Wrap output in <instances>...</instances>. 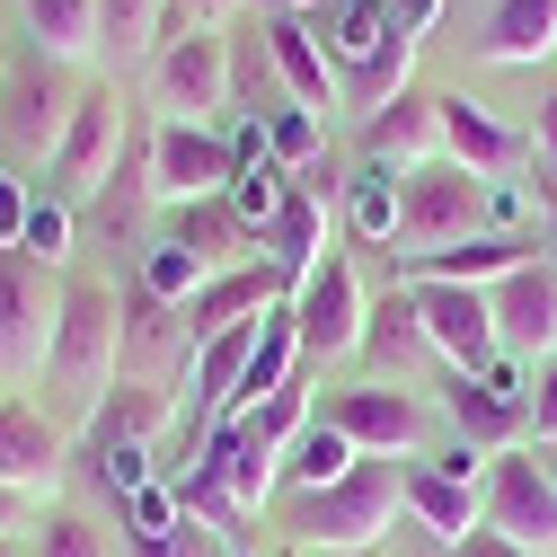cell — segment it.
Instances as JSON below:
<instances>
[{
    "label": "cell",
    "instance_id": "1",
    "mask_svg": "<svg viewBox=\"0 0 557 557\" xmlns=\"http://www.w3.org/2000/svg\"><path fill=\"white\" fill-rule=\"evenodd\" d=\"M45 381H53V398L81 416L107 407V389L124 381V301L107 293V284H62V319H53V363H45Z\"/></svg>",
    "mask_w": 557,
    "mask_h": 557
},
{
    "label": "cell",
    "instance_id": "2",
    "mask_svg": "<svg viewBox=\"0 0 557 557\" xmlns=\"http://www.w3.org/2000/svg\"><path fill=\"white\" fill-rule=\"evenodd\" d=\"M398 513H407V460H355V478L293 505V531L301 548H381Z\"/></svg>",
    "mask_w": 557,
    "mask_h": 557
},
{
    "label": "cell",
    "instance_id": "3",
    "mask_svg": "<svg viewBox=\"0 0 557 557\" xmlns=\"http://www.w3.org/2000/svg\"><path fill=\"white\" fill-rule=\"evenodd\" d=\"M496 213V186L434 160V169H407L398 177V248L389 257H434V248H460L478 239V222Z\"/></svg>",
    "mask_w": 557,
    "mask_h": 557
},
{
    "label": "cell",
    "instance_id": "4",
    "mask_svg": "<svg viewBox=\"0 0 557 557\" xmlns=\"http://www.w3.org/2000/svg\"><path fill=\"white\" fill-rule=\"evenodd\" d=\"M53 319H62V284L18 257V248H0V381H36L53 363Z\"/></svg>",
    "mask_w": 557,
    "mask_h": 557
},
{
    "label": "cell",
    "instance_id": "5",
    "mask_svg": "<svg viewBox=\"0 0 557 557\" xmlns=\"http://www.w3.org/2000/svg\"><path fill=\"white\" fill-rule=\"evenodd\" d=\"M231 45H222V27H186V36H160V53H151V89H160V107H169V124H213L222 107H231Z\"/></svg>",
    "mask_w": 557,
    "mask_h": 557
},
{
    "label": "cell",
    "instance_id": "6",
    "mask_svg": "<svg viewBox=\"0 0 557 557\" xmlns=\"http://www.w3.org/2000/svg\"><path fill=\"white\" fill-rule=\"evenodd\" d=\"M478 531H496V540H513V548L557 557V486H548L540 451H496V460H486Z\"/></svg>",
    "mask_w": 557,
    "mask_h": 557
},
{
    "label": "cell",
    "instance_id": "7",
    "mask_svg": "<svg viewBox=\"0 0 557 557\" xmlns=\"http://www.w3.org/2000/svg\"><path fill=\"white\" fill-rule=\"evenodd\" d=\"M293 327H301V363L363 355L372 301H363V274H355V257H327V265L310 274V284H293Z\"/></svg>",
    "mask_w": 557,
    "mask_h": 557
},
{
    "label": "cell",
    "instance_id": "8",
    "mask_svg": "<svg viewBox=\"0 0 557 557\" xmlns=\"http://www.w3.org/2000/svg\"><path fill=\"white\" fill-rule=\"evenodd\" d=\"M124 151H133L124 98H115V89H89L81 115H72V133H62V151H53V186H62V203H98L107 177L124 169Z\"/></svg>",
    "mask_w": 557,
    "mask_h": 557
},
{
    "label": "cell",
    "instance_id": "9",
    "mask_svg": "<svg viewBox=\"0 0 557 557\" xmlns=\"http://www.w3.org/2000/svg\"><path fill=\"white\" fill-rule=\"evenodd\" d=\"M407 293H416V319H425V336H434V363H451L469 381L505 363L496 301H486V293H469V284H407Z\"/></svg>",
    "mask_w": 557,
    "mask_h": 557
},
{
    "label": "cell",
    "instance_id": "10",
    "mask_svg": "<svg viewBox=\"0 0 557 557\" xmlns=\"http://www.w3.org/2000/svg\"><path fill=\"white\" fill-rule=\"evenodd\" d=\"M231 169H239V151L222 143L213 124H160L151 133V195L169 203V213L231 195Z\"/></svg>",
    "mask_w": 557,
    "mask_h": 557
},
{
    "label": "cell",
    "instance_id": "11",
    "mask_svg": "<svg viewBox=\"0 0 557 557\" xmlns=\"http://www.w3.org/2000/svg\"><path fill=\"white\" fill-rule=\"evenodd\" d=\"M81 98H89V89H72L62 62H36V72L0 81V143L27 151V160H53L62 133H72V115H81Z\"/></svg>",
    "mask_w": 557,
    "mask_h": 557
},
{
    "label": "cell",
    "instance_id": "12",
    "mask_svg": "<svg viewBox=\"0 0 557 557\" xmlns=\"http://www.w3.org/2000/svg\"><path fill=\"white\" fill-rule=\"evenodd\" d=\"M327 425L355 443L363 460H416V443H425V398L398 389V381L336 389V398H327Z\"/></svg>",
    "mask_w": 557,
    "mask_h": 557
},
{
    "label": "cell",
    "instance_id": "13",
    "mask_svg": "<svg viewBox=\"0 0 557 557\" xmlns=\"http://www.w3.org/2000/svg\"><path fill=\"white\" fill-rule=\"evenodd\" d=\"M0 478H10L27 505H53L62 478H72V434H62L45 407L0 398Z\"/></svg>",
    "mask_w": 557,
    "mask_h": 557
},
{
    "label": "cell",
    "instance_id": "14",
    "mask_svg": "<svg viewBox=\"0 0 557 557\" xmlns=\"http://www.w3.org/2000/svg\"><path fill=\"white\" fill-rule=\"evenodd\" d=\"M443 407H451V425H460V443H478L486 460L496 451H513V434L531 425V389L496 363V372H451V389H443Z\"/></svg>",
    "mask_w": 557,
    "mask_h": 557
},
{
    "label": "cell",
    "instance_id": "15",
    "mask_svg": "<svg viewBox=\"0 0 557 557\" xmlns=\"http://www.w3.org/2000/svg\"><path fill=\"white\" fill-rule=\"evenodd\" d=\"M531 257H540V239H522V231H478V239L434 248V257H398V274H407V284H469V293H496L505 274H522Z\"/></svg>",
    "mask_w": 557,
    "mask_h": 557
},
{
    "label": "cell",
    "instance_id": "16",
    "mask_svg": "<svg viewBox=\"0 0 557 557\" xmlns=\"http://www.w3.org/2000/svg\"><path fill=\"white\" fill-rule=\"evenodd\" d=\"M486 301H496V336H505V355H531V363L548 355V363H557V257H531V265L505 274Z\"/></svg>",
    "mask_w": 557,
    "mask_h": 557
},
{
    "label": "cell",
    "instance_id": "17",
    "mask_svg": "<svg viewBox=\"0 0 557 557\" xmlns=\"http://www.w3.org/2000/svg\"><path fill=\"white\" fill-rule=\"evenodd\" d=\"M195 363V336H186V310L177 301H151V293H133L124 301V381H160Z\"/></svg>",
    "mask_w": 557,
    "mask_h": 557
},
{
    "label": "cell",
    "instance_id": "18",
    "mask_svg": "<svg viewBox=\"0 0 557 557\" xmlns=\"http://www.w3.org/2000/svg\"><path fill=\"white\" fill-rule=\"evenodd\" d=\"M274 301H284V274L274 265H239V274H213L195 301H186V336H195V355L213 336H231V327H248V319H265Z\"/></svg>",
    "mask_w": 557,
    "mask_h": 557
},
{
    "label": "cell",
    "instance_id": "19",
    "mask_svg": "<svg viewBox=\"0 0 557 557\" xmlns=\"http://www.w3.org/2000/svg\"><path fill=\"white\" fill-rule=\"evenodd\" d=\"M363 160H381V169H434L443 160V98L407 89L398 107L363 115Z\"/></svg>",
    "mask_w": 557,
    "mask_h": 557
},
{
    "label": "cell",
    "instance_id": "20",
    "mask_svg": "<svg viewBox=\"0 0 557 557\" xmlns=\"http://www.w3.org/2000/svg\"><path fill=\"white\" fill-rule=\"evenodd\" d=\"M265 62H274V81L293 89V107H310V115H327L336 107V62H327V45L310 36V18H293V10H274L265 27Z\"/></svg>",
    "mask_w": 557,
    "mask_h": 557
},
{
    "label": "cell",
    "instance_id": "21",
    "mask_svg": "<svg viewBox=\"0 0 557 557\" xmlns=\"http://www.w3.org/2000/svg\"><path fill=\"white\" fill-rule=\"evenodd\" d=\"M169 425H177V398L160 381H115L81 434H89V460H98V451H151V434H169Z\"/></svg>",
    "mask_w": 557,
    "mask_h": 557
},
{
    "label": "cell",
    "instance_id": "22",
    "mask_svg": "<svg viewBox=\"0 0 557 557\" xmlns=\"http://www.w3.org/2000/svg\"><path fill=\"white\" fill-rule=\"evenodd\" d=\"M522 151H531V143H522L513 124H496L478 98H443V160H451V169H469V177L496 186L505 169H522Z\"/></svg>",
    "mask_w": 557,
    "mask_h": 557
},
{
    "label": "cell",
    "instance_id": "23",
    "mask_svg": "<svg viewBox=\"0 0 557 557\" xmlns=\"http://www.w3.org/2000/svg\"><path fill=\"white\" fill-rule=\"evenodd\" d=\"M203 274H239V265H265V239L231 213V203L213 195V203H186V213H177V231H169Z\"/></svg>",
    "mask_w": 557,
    "mask_h": 557
},
{
    "label": "cell",
    "instance_id": "24",
    "mask_svg": "<svg viewBox=\"0 0 557 557\" xmlns=\"http://www.w3.org/2000/svg\"><path fill=\"white\" fill-rule=\"evenodd\" d=\"M265 265L284 274V284H310V274L327 265V203L310 186H293V203L265 222Z\"/></svg>",
    "mask_w": 557,
    "mask_h": 557
},
{
    "label": "cell",
    "instance_id": "25",
    "mask_svg": "<svg viewBox=\"0 0 557 557\" xmlns=\"http://www.w3.org/2000/svg\"><path fill=\"white\" fill-rule=\"evenodd\" d=\"M478 53H486V62H505V72H522V62L557 53V0H496V10H486Z\"/></svg>",
    "mask_w": 557,
    "mask_h": 557
},
{
    "label": "cell",
    "instance_id": "26",
    "mask_svg": "<svg viewBox=\"0 0 557 557\" xmlns=\"http://www.w3.org/2000/svg\"><path fill=\"white\" fill-rule=\"evenodd\" d=\"M407 89H416V36H398V27H389L381 53H363L355 72H336V107H355V115H381Z\"/></svg>",
    "mask_w": 557,
    "mask_h": 557
},
{
    "label": "cell",
    "instance_id": "27",
    "mask_svg": "<svg viewBox=\"0 0 557 557\" xmlns=\"http://www.w3.org/2000/svg\"><path fill=\"white\" fill-rule=\"evenodd\" d=\"M18 10H27V27H36V53L62 62V72L107 45V10H98V0H18Z\"/></svg>",
    "mask_w": 557,
    "mask_h": 557
},
{
    "label": "cell",
    "instance_id": "28",
    "mask_svg": "<svg viewBox=\"0 0 557 557\" xmlns=\"http://www.w3.org/2000/svg\"><path fill=\"white\" fill-rule=\"evenodd\" d=\"M407 513L425 522L443 548H460L469 531H478V486H460V478H443L434 460H407Z\"/></svg>",
    "mask_w": 557,
    "mask_h": 557
},
{
    "label": "cell",
    "instance_id": "29",
    "mask_svg": "<svg viewBox=\"0 0 557 557\" xmlns=\"http://www.w3.org/2000/svg\"><path fill=\"white\" fill-rule=\"evenodd\" d=\"M363 355H372V363H389V372H407V363H434V336H425V319H416V293H389V301H372Z\"/></svg>",
    "mask_w": 557,
    "mask_h": 557
},
{
    "label": "cell",
    "instance_id": "30",
    "mask_svg": "<svg viewBox=\"0 0 557 557\" xmlns=\"http://www.w3.org/2000/svg\"><path fill=\"white\" fill-rule=\"evenodd\" d=\"M398 177H407V169H381V160H363V177L345 186V231H355V239H372V248H398Z\"/></svg>",
    "mask_w": 557,
    "mask_h": 557
},
{
    "label": "cell",
    "instance_id": "31",
    "mask_svg": "<svg viewBox=\"0 0 557 557\" xmlns=\"http://www.w3.org/2000/svg\"><path fill=\"white\" fill-rule=\"evenodd\" d=\"M355 443H345L336 425H327V416H310V425H301V443L284 451V478L301 486V496H319V486H336V478H355Z\"/></svg>",
    "mask_w": 557,
    "mask_h": 557
},
{
    "label": "cell",
    "instance_id": "32",
    "mask_svg": "<svg viewBox=\"0 0 557 557\" xmlns=\"http://www.w3.org/2000/svg\"><path fill=\"white\" fill-rule=\"evenodd\" d=\"M310 36L327 45V62H336V72H355L363 53H381V45H389V10H363V0H327Z\"/></svg>",
    "mask_w": 557,
    "mask_h": 557
},
{
    "label": "cell",
    "instance_id": "33",
    "mask_svg": "<svg viewBox=\"0 0 557 557\" xmlns=\"http://www.w3.org/2000/svg\"><path fill=\"white\" fill-rule=\"evenodd\" d=\"M231 425H239V443H248V451H265V460H284V451L301 443V425H310V381H293V389H274L265 407L231 416Z\"/></svg>",
    "mask_w": 557,
    "mask_h": 557
},
{
    "label": "cell",
    "instance_id": "34",
    "mask_svg": "<svg viewBox=\"0 0 557 557\" xmlns=\"http://www.w3.org/2000/svg\"><path fill=\"white\" fill-rule=\"evenodd\" d=\"M257 124H265V151L284 160L293 177H301V169H319V143H327V115H310V107H265Z\"/></svg>",
    "mask_w": 557,
    "mask_h": 557
},
{
    "label": "cell",
    "instance_id": "35",
    "mask_svg": "<svg viewBox=\"0 0 557 557\" xmlns=\"http://www.w3.org/2000/svg\"><path fill=\"white\" fill-rule=\"evenodd\" d=\"M203 284H213V274H203L177 239H151V248H143V293H151V301H177V310H186Z\"/></svg>",
    "mask_w": 557,
    "mask_h": 557
},
{
    "label": "cell",
    "instance_id": "36",
    "mask_svg": "<svg viewBox=\"0 0 557 557\" xmlns=\"http://www.w3.org/2000/svg\"><path fill=\"white\" fill-rule=\"evenodd\" d=\"M98 10H107V53H160L169 0H98Z\"/></svg>",
    "mask_w": 557,
    "mask_h": 557
},
{
    "label": "cell",
    "instance_id": "37",
    "mask_svg": "<svg viewBox=\"0 0 557 557\" xmlns=\"http://www.w3.org/2000/svg\"><path fill=\"white\" fill-rule=\"evenodd\" d=\"M186 531V513H177V486L169 478H151L143 496H124V540L133 548H160V540H177Z\"/></svg>",
    "mask_w": 557,
    "mask_h": 557
},
{
    "label": "cell",
    "instance_id": "38",
    "mask_svg": "<svg viewBox=\"0 0 557 557\" xmlns=\"http://www.w3.org/2000/svg\"><path fill=\"white\" fill-rule=\"evenodd\" d=\"M18 257H36L45 274H53L62 257H72V203H62V195H36V203H27V231H18Z\"/></svg>",
    "mask_w": 557,
    "mask_h": 557
},
{
    "label": "cell",
    "instance_id": "39",
    "mask_svg": "<svg viewBox=\"0 0 557 557\" xmlns=\"http://www.w3.org/2000/svg\"><path fill=\"white\" fill-rule=\"evenodd\" d=\"M36 557H107V531L89 513H45L36 522Z\"/></svg>",
    "mask_w": 557,
    "mask_h": 557
},
{
    "label": "cell",
    "instance_id": "40",
    "mask_svg": "<svg viewBox=\"0 0 557 557\" xmlns=\"http://www.w3.org/2000/svg\"><path fill=\"white\" fill-rule=\"evenodd\" d=\"M27 203H36V195H27L10 169H0V248H18V231H27Z\"/></svg>",
    "mask_w": 557,
    "mask_h": 557
},
{
    "label": "cell",
    "instance_id": "41",
    "mask_svg": "<svg viewBox=\"0 0 557 557\" xmlns=\"http://www.w3.org/2000/svg\"><path fill=\"white\" fill-rule=\"evenodd\" d=\"M531 434H540V443H557V363L531 381Z\"/></svg>",
    "mask_w": 557,
    "mask_h": 557
},
{
    "label": "cell",
    "instance_id": "42",
    "mask_svg": "<svg viewBox=\"0 0 557 557\" xmlns=\"http://www.w3.org/2000/svg\"><path fill=\"white\" fill-rule=\"evenodd\" d=\"M443 18V0H389V27L398 36H416V45H425V27Z\"/></svg>",
    "mask_w": 557,
    "mask_h": 557
},
{
    "label": "cell",
    "instance_id": "43",
    "mask_svg": "<svg viewBox=\"0 0 557 557\" xmlns=\"http://www.w3.org/2000/svg\"><path fill=\"white\" fill-rule=\"evenodd\" d=\"M222 10H231V0H169V36H186V27H222Z\"/></svg>",
    "mask_w": 557,
    "mask_h": 557
},
{
    "label": "cell",
    "instance_id": "44",
    "mask_svg": "<svg viewBox=\"0 0 557 557\" xmlns=\"http://www.w3.org/2000/svg\"><path fill=\"white\" fill-rule=\"evenodd\" d=\"M36 513H45V505H27V496H18V486H10V478H0V548H10V540H18V531H27Z\"/></svg>",
    "mask_w": 557,
    "mask_h": 557
},
{
    "label": "cell",
    "instance_id": "45",
    "mask_svg": "<svg viewBox=\"0 0 557 557\" xmlns=\"http://www.w3.org/2000/svg\"><path fill=\"white\" fill-rule=\"evenodd\" d=\"M531 151H540V169H548V186H557V98H540V133H531Z\"/></svg>",
    "mask_w": 557,
    "mask_h": 557
},
{
    "label": "cell",
    "instance_id": "46",
    "mask_svg": "<svg viewBox=\"0 0 557 557\" xmlns=\"http://www.w3.org/2000/svg\"><path fill=\"white\" fill-rule=\"evenodd\" d=\"M451 557H540V548H513V540H496V531H469Z\"/></svg>",
    "mask_w": 557,
    "mask_h": 557
},
{
    "label": "cell",
    "instance_id": "47",
    "mask_svg": "<svg viewBox=\"0 0 557 557\" xmlns=\"http://www.w3.org/2000/svg\"><path fill=\"white\" fill-rule=\"evenodd\" d=\"M133 557H203V540H195V522H186L177 540H160V548H133Z\"/></svg>",
    "mask_w": 557,
    "mask_h": 557
},
{
    "label": "cell",
    "instance_id": "48",
    "mask_svg": "<svg viewBox=\"0 0 557 557\" xmlns=\"http://www.w3.org/2000/svg\"><path fill=\"white\" fill-rule=\"evenodd\" d=\"M301 557H381V548H301Z\"/></svg>",
    "mask_w": 557,
    "mask_h": 557
},
{
    "label": "cell",
    "instance_id": "49",
    "mask_svg": "<svg viewBox=\"0 0 557 557\" xmlns=\"http://www.w3.org/2000/svg\"><path fill=\"white\" fill-rule=\"evenodd\" d=\"M540 469H548V486H557V443H540Z\"/></svg>",
    "mask_w": 557,
    "mask_h": 557
},
{
    "label": "cell",
    "instance_id": "50",
    "mask_svg": "<svg viewBox=\"0 0 557 557\" xmlns=\"http://www.w3.org/2000/svg\"><path fill=\"white\" fill-rule=\"evenodd\" d=\"M222 557H257V548H222Z\"/></svg>",
    "mask_w": 557,
    "mask_h": 557
},
{
    "label": "cell",
    "instance_id": "51",
    "mask_svg": "<svg viewBox=\"0 0 557 557\" xmlns=\"http://www.w3.org/2000/svg\"><path fill=\"white\" fill-rule=\"evenodd\" d=\"M363 10H389V0H363Z\"/></svg>",
    "mask_w": 557,
    "mask_h": 557
},
{
    "label": "cell",
    "instance_id": "52",
    "mask_svg": "<svg viewBox=\"0 0 557 557\" xmlns=\"http://www.w3.org/2000/svg\"><path fill=\"white\" fill-rule=\"evenodd\" d=\"M0 557H10V548H0Z\"/></svg>",
    "mask_w": 557,
    "mask_h": 557
}]
</instances>
